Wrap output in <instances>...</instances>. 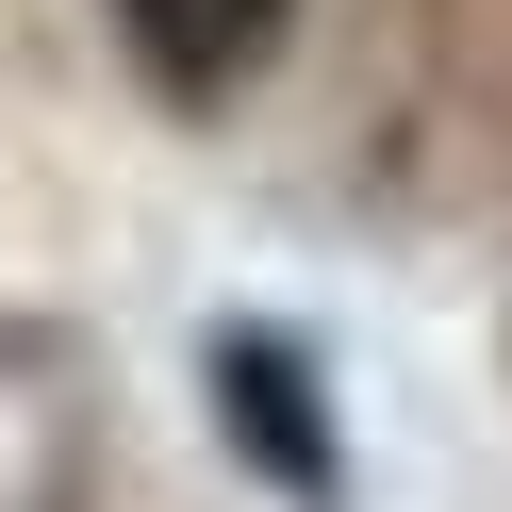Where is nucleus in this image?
<instances>
[{"mask_svg":"<svg viewBox=\"0 0 512 512\" xmlns=\"http://www.w3.org/2000/svg\"><path fill=\"white\" fill-rule=\"evenodd\" d=\"M116 17H133V50H149L166 83H232L248 50L281 34V0H116Z\"/></svg>","mask_w":512,"mask_h":512,"instance_id":"f257e3e1","label":"nucleus"}]
</instances>
